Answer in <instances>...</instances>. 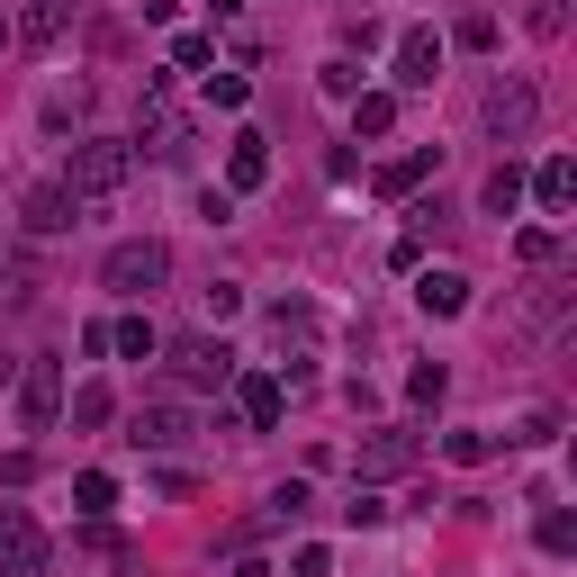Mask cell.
I'll use <instances>...</instances> for the list:
<instances>
[{
    "mask_svg": "<svg viewBox=\"0 0 577 577\" xmlns=\"http://www.w3.org/2000/svg\"><path fill=\"white\" fill-rule=\"evenodd\" d=\"M199 82H207V109H244V100H253L244 72H199Z\"/></svg>",
    "mask_w": 577,
    "mask_h": 577,
    "instance_id": "obj_24",
    "label": "cell"
},
{
    "mask_svg": "<svg viewBox=\"0 0 577 577\" xmlns=\"http://www.w3.org/2000/svg\"><path fill=\"white\" fill-rule=\"evenodd\" d=\"M172 63H181V72H216V45H207V37H181Z\"/></svg>",
    "mask_w": 577,
    "mask_h": 577,
    "instance_id": "obj_30",
    "label": "cell"
},
{
    "mask_svg": "<svg viewBox=\"0 0 577 577\" xmlns=\"http://www.w3.org/2000/svg\"><path fill=\"white\" fill-rule=\"evenodd\" d=\"M515 253H524V271H559V235H550V226H533Z\"/></svg>",
    "mask_w": 577,
    "mask_h": 577,
    "instance_id": "obj_26",
    "label": "cell"
},
{
    "mask_svg": "<svg viewBox=\"0 0 577 577\" xmlns=\"http://www.w3.org/2000/svg\"><path fill=\"white\" fill-rule=\"evenodd\" d=\"M163 280H172V244H163V235H135V244H118V253L100 262V288H109V298H154Z\"/></svg>",
    "mask_w": 577,
    "mask_h": 577,
    "instance_id": "obj_2",
    "label": "cell"
},
{
    "mask_svg": "<svg viewBox=\"0 0 577 577\" xmlns=\"http://www.w3.org/2000/svg\"><path fill=\"white\" fill-rule=\"evenodd\" d=\"M343 524H352V533H371V524H388V505H379L371 487H352V505H343Z\"/></svg>",
    "mask_w": 577,
    "mask_h": 577,
    "instance_id": "obj_27",
    "label": "cell"
},
{
    "mask_svg": "<svg viewBox=\"0 0 577 577\" xmlns=\"http://www.w3.org/2000/svg\"><path fill=\"white\" fill-rule=\"evenodd\" d=\"M478 207H487V216H515V207H524V163H496L487 190H478Z\"/></svg>",
    "mask_w": 577,
    "mask_h": 577,
    "instance_id": "obj_17",
    "label": "cell"
},
{
    "mask_svg": "<svg viewBox=\"0 0 577 577\" xmlns=\"http://www.w3.org/2000/svg\"><path fill=\"white\" fill-rule=\"evenodd\" d=\"M307 505H316V496H307V478H288V487H271V505H262V533H288V524L307 515Z\"/></svg>",
    "mask_w": 577,
    "mask_h": 577,
    "instance_id": "obj_19",
    "label": "cell"
},
{
    "mask_svg": "<svg viewBox=\"0 0 577 577\" xmlns=\"http://www.w3.org/2000/svg\"><path fill=\"white\" fill-rule=\"evenodd\" d=\"M443 172V144H415V154H397V163H379V199H406L415 181H433Z\"/></svg>",
    "mask_w": 577,
    "mask_h": 577,
    "instance_id": "obj_14",
    "label": "cell"
},
{
    "mask_svg": "<svg viewBox=\"0 0 577 577\" xmlns=\"http://www.w3.org/2000/svg\"><path fill=\"white\" fill-rule=\"evenodd\" d=\"M397 126V91H352V135H388Z\"/></svg>",
    "mask_w": 577,
    "mask_h": 577,
    "instance_id": "obj_18",
    "label": "cell"
},
{
    "mask_svg": "<svg viewBox=\"0 0 577 577\" xmlns=\"http://www.w3.org/2000/svg\"><path fill=\"white\" fill-rule=\"evenodd\" d=\"M109 343H118L126 361H154V352H163V334H154V325H144V316H126V325H109Z\"/></svg>",
    "mask_w": 577,
    "mask_h": 577,
    "instance_id": "obj_22",
    "label": "cell"
},
{
    "mask_svg": "<svg viewBox=\"0 0 577 577\" xmlns=\"http://www.w3.org/2000/svg\"><path fill=\"white\" fill-rule=\"evenodd\" d=\"M235 307H244V288H235V280H207V288H199V316H216V325H226Z\"/></svg>",
    "mask_w": 577,
    "mask_h": 577,
    "instance_id": "obj_25",
    "label": "cell"
},
{
    "mask_svg": "<svg viewBox=\"0 0 577 577\" xmlns=\"http://www.w3.org/2000/svg\"><path fill=\"white\" fill-rule=\"evenodd\" d=\"M524 190H533V199H541V207H550V216H559V207H568V199H577V172H568V154H550V163H541V172H533V181H524Z\"/></svg>",
    "mask_w": 577,
    "mask_h": 577,
    "instance_id": "obj_16",
    "label": "cell"
},
{
    "mask_svg": "<svg viewBox=\"0 0 577 577\" xmlns=\"http://www.w3.org/2000/svg\"><path fill=\"white\" fill-rule=\"evenodd\" d=\"M443 388H452L443 361H415V371H406V397H415V406H443Z\"/></svg>",
    "mask_w": 577,
    "mask_h": 577,
    "instance_id": "obj_23",
    "label": "cell"
},
{
    "mask_svg": "<svg viewBox=\"0 0 577 577\" xmlns=\"http://www.w3.org/2000/svg\"><path fill=\"white\" fill-rule=\"evenodd\" d=\"M271 181V135L262 126H235V154H226V199L235 190H262Z\"/></svg>",
    "mask_w": 577,
    "mask_h": 577,
    "instance_id": "obj_8",
    "label": "cell"
},
{
    "mask_svg": "<svg viewBox=\"0 0 577 577\" xmlns=\"http://www.w3.org/2000/svg\"><path fill=\"white\" fill-rule=\"evenodd\" d=\"M82 109H91V100H82V91H54V100H45V126H54V135H63V126H72V118H82Z\"/></svg>",
    "mask_w": 577,
    "mask_h": 577,
    "instance_id": "obj_33",
    "label": "cell"
},
{
    "mask_svg": "<svg viewBox=\"0 0 577 577\" xmlns=\"http://www.w3.org/2000/svg\"><path fill=\"white\" fill-rule=\"evenodd\" d=\"M533 118H541V91L524 82V72H505V82L487 91V135H496V144H524Z\"/></svg>",
    "mask_w": 577,
    "mask_h": 577,
    "instance_id": "obj_3",
    "label": "cell"
},
{
    "mask_svg": "<svg viewBox=\"0 0 577 577\" xmlns=\"http://www.w3.org/2000/svg\"><path fill=\"white\" fill-rule=\"evenodd\" d=\"M415 307L424 316H469V280L460 271H415Z\"/></svg>",
    "mask_w": 577,
    "mask_h": 577,
    "instance_id": "obj_11",
    "label": "cell"
},
{
    "mask_svg": "<svg viewBox=\"0 0 577 577\" xmlns=\"http://www.w3.org/2000/svg\"><path fill=\"white\" fill-rule=\"evenodd\" d=\"M63 28H72V0H28V10L10 19V37H19V45H54Z\"/></svg>",
    "mask_w": 577,
    "mask_h": 577,
    "instance_id": "obj_15",
    "label": "cell"
},
{
    "mask_svg": "<svg viewBox=\"0 0 577 577\" xmlns=\"http://www.w3.org/2000/svg\"><path fill=\"white\" fill-rule=\"evenodd\" d=\"M443 460H452V469H478V460H496V433H487V424H460L452 443H443Z\"/></svg>",
    "mask_w": 577,
    "mask_h": 577,
    "instance_id": "obj_20",
    "label": "cell"
},
{
    "mask_svg": "<svg viewBox=\"0 0 577 577\" xmlns=\"http://www.w3.org/2000/svg\"><path fill=\"white\" fill-rule=\"evenodd\" d=\"M126 181H135V144H126V135H82V144H72V163H63L72 207H100V199H118Z\"/></svg>",
    "mask_w": 577,
    "mask_h": 577,
    "instance_id": "obj_1",
    "label": "cell"
},
{
    "mask_svg": "<svg viewBox=\"0 0 577 577\" xmlns=\"http://www.w3.org/2000/svg\"><path fill=\"white\" fill-rule=\"evenodd\" d=\"M316 82H325V91H334V100H352V91H361V72H352V54H334V63H325V72H316Z\"/></svg>",
    "mask_w": 577,
    "mask_h": 577,
    "instance_id": "obj_31",
    "label": "cell"
},
{
    "mask_svg": "<svg viewBox=\"0 0 577 577\" xmlns=\"http://www.w3.org/2000/svg\"><path fill=\"white\" fill-rule=\"evenodd\" d=\"M397 469H415V433H371V443H361V478H397Z\"/></svg>",
    "mask_w": 577,
    "mask_h": 577,
    "instance_id": "obj_12",
    "label": "cell"
},
{
    "mask_svg": "<svg viewBox=\"0 0 577 577\" xmlns=\"http://www.w3.org/2000/svg\"><path fill=\"white\" fill-rule=\"evenodd\" d=\"M72 505H82V515H109V505H118V478H109V469H82V478H72Z\"/></svg>",
    "mask_w": 577,
    "mask_h": 577,
    "instance_id": "obj_21",
    "label": "cell"
},
{
    "mask_svg": "<svg viewBox=\"0 0 577 577\" xmlns=\"http://www.w3.org/2000/svg\"><path fill=\"white\" fill-rule=\"evenodd\" d=\"M533 28H541V37H559V0H533Z\"/></svg>",
    "mask_w": 577,
    "mask_h": 577,
    "instance_id": "obj_35",
    "label": "cell"
},
{
    "mask_svg": "<svg viewBox=\"0 0 577 577\" xmlns=\"http://www.w3.org/2000/svg\"><path fill=\"white\" fill-rule=\"evenodd\" d=\"M207 10H216V19H235V10H244V0H207Z\"/></svg>",
    "mask_w": 577,
    "mask_h": 577,
    "instance_id": "obj_36",
    "label": "cell"
},
{
    "mask_svg": "<svg viewBox=\"0 0 577 577\" xmlns=\"http://www.w3.org/2000/svg\"><path fill=\"white\" fill-rule=\"evenodd\" d=\"M45 568V524L28 505H0V577H37Z\"/></svg>",
    "mask_w": 577,
    "mask_h": 577,
    "instance_id": "obj_5",
    "label": "cell"
},
{
    "mask_svg": "<svg viewBox=\"0 0 577 577\" xmlns=\"http://www.w3.org/2000/svg\"><path fill=\"white\" fill-rule=\"evenodd\" d=\"M0 379H10V361H0Z\"/></svg>",
    "mask_w": 577,
    "mask_h": 577,
    "instance_id": "obj_39",
    "label": "cell"
},
{
    "mask_svg": "<svg viewBox=\"0 0 577 577\" xmlns=\"http://www.w3.org/2000/svg\"><path fill=\"white\" fill-rule=\"evenodd\" d=\"M0 280H10V253H0Z\"/></svg>",
    "mask_w": 577,
    "mask_h": 577,
    "instance_id": "obj_37",
    "label": "cell"
},
{
    "mask_svg": "<svg viewBox=\"0 0 577 577\" xmlns=\"http://www.w3.org/2000/svg\"><path fill=\"white\" fill-rule=\"evenodd\" d=\"M19 415H28V433H45V424L63 415V371H54V361H28V379H19Z\"/></svg>",
    "mask_w": 577,
    "mask_h": 577,
    "instance_id": "obj_7",
    "label": "cell"
},
{
    "mask_svg": "<svg viewBox=\"0 0 577 577\" xmlns=\"http://www.w3.org/2000/svg\"><path fill=\"white\" fill-rule=\"evenodd\" d=\"M235 406H244V424H253V433H271V424H280V406H288V388H280L271 371H244V379H235Z\"/></svg>",
    "mask_w": 577,
    "mask_h": 577,
    "instance_id": "obj_10",
    "label": "cell"
},
{
    "mask_svg": "<svg viewBox=\"0 0 577 577\" xmlns=\"http://www.w3.org/2000/svg\"><path fill=\"white\" fill-rule=\"evenodd\" d=\"M163 352H172V379H181V388H226V379H235V352L207 343V334H181V343H163Z\"/></svg>",
    "mask_w": 577,
    "mask_h": 577,
    "instance_id": "obj_4",
    "label": "cell"
},
{
    "mask_svg": "<svg viewBox=\"0 0 577 577\" xmlns=\"http://www.w3.org/2000/svg\"><path fill=\"white\" fill-rule=\"evenodd\" d=\"M452 37H460V45H469V54H487V45H496V19H487V10H469V19H460V28H452Z\"/></svg>",
    "mask_w": 577,
    "mask_h": 577,
    "instance_id": "obj_29",
    "label": "cell"
},
{
    "mask_svg": "<svg viewBox=\"0 0 577 577\" xmlns=\"http://www.w3.org/2000/svg\"><path fill=\"white\" fill-rule=\"evenodd\" d=\"M0 45H10V19H0Z\"/></svg>",
    "mask_w": 577,
    "mask_h": 577,
    "instance_id": "obj_38",
    "label": "cell"
},
{
    "mask_svg": "<svg viewBox=\"0 0 577 577\" xmlns=\"http://www.w3.org/2000/svg\"><path fill=\"white\" fill-rule=\"evenodd\" d=\"M126 443H135V452H172V443H190V415H181V406H135Z\"/></svg>",
    "mask_w": 577,
    "mask_h": 577,
    "instance_id": "obj_9",
    "label": "cell"
},
{
    "mask_svg": "<svg viewBox=\"0 0 577 577\" xmlns=\"http://www.w3.org/2000/svg\"><path fill=\"white\" fill-rule=\"evenodd\" d=\"M72 424H109V388H72Z\"/></svg>",
    "mask_w": 577,
    "mask_h": 577,
    "instance_id": "obj_32",
    "label": "cell"
},
{
    "mask_svg": "<svg viewBox=\"0 0 577 577\" xmlns=\"http://www.w3.org/2000/svg\"><path fill=\"white\" fill-rule=\"evenodd\" d=\"M63 226H82V207H72V190H63V181L28 190V235H63Z\"/></svg>",
    "mask_w": 577,
    "mask_h": 577,
    "instance_id": "obj_13",
    "label": "cell"
},
{
    "mask_svg": "<svg viewBox=\"0 0 577 577\" xmlns=\"http://www.w3.org/2000/svg\"><path fill=\"white\" fill-rule=\"evenodd\" d=\"M388 45V19H352V54H379Z\"/></svg>",
    "mask_w": 577,
    "mask_h": 577,
    "instance_id": "obj_34",
    "label": "cell"
},
{
    "mask_svg": "<svg viewBox=\"0 0 577 577\" xmlns=\"http://www.w3.org/2000/svg\"><path fill=\"white\" fill-rule=\"evenodd\" d=\"M541 550H550V559H559V550H577V524L559 515V505H550V515H541Z\"/></svg>",
    "mask_w": 577,
    "mask_h": 577,
    "instance_id": "obj_28",
    "label": "cell"
},
{
    "mask_svg": "<svg viewBox=\"0 0 577 577\" xmlns=\"http://www.w3.org/2000/svg\"><path fill=\"white\" fill-rule=\"evenodd\" d=\"M443 82V37L433 28H406L397 37V91H433Z\"/></svg>",
    "mask_w": 577,
    "mask_h": 577,
    "instance_id": "obj_6",
    "label": "cell"
}]
</instances>
